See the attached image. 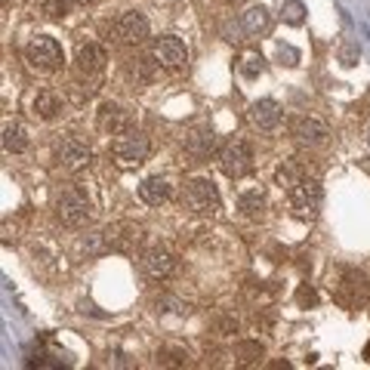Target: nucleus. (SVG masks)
I'll return each mask as SVG.
<instances>
[{
  "instance_id": "f257e3e1",
  "label": "nucleus",
  "mask_w": 370,
  "mask_h": 370,
  "mask_svg": "<svg viewBox=\"0 0 370 370\" xmlns=\"http://www.w3.org/2000/svg\"><path fill=\"white\" fill-rule=\"evenodd\" d=\"M179 201H182L185 210H191V213H198V216H213V213H220V207H222L220 191H216V185L210 179L185 182Z\"/></svg>"
},
{
  "instance_id": "f03ea898",
  "label": "nucleus",
  "mask_w": 370,
  "mask_h": 370,
  "mask_svg": "<svg viewBox=\"0 0 370 370\" xmlns=\"http://www.w3.org/2000/svg\"><path fill=\"white\" fill-rule=\"evenodd\" d=\"M25 62L40 74H53V71L62 68L65 53L53 37H31L28 47H25Z\"/></svg>"
},
{
  "instance_id": "7ed1b4c3",
  "label": "nucleus",
  "mask_w": 370,
  "mask_h": 370,
  "mask_svg": "<svg viewBox=\"0 0 370 370\" xmlns=\"http://www.w3.org/2000/svg\"><path fill=\"white\" fill-rule=\"evenodd\" d=\"M56 216L62 225H68V229H80V225L90 222V201L83 198V191L78 189H62L56 195Z\"/></svg>"
},
{
  "instance_id": "20e7f679",
  "label": "nucleus",
  "mask_w": 370,
  "mask_h": 370,
  "mask_svg": "<svg viewBox=\"0 0 370 370\" xmlns=\"http://www.w3.org/2000/svg\"><path fill=\"white\" fill-rule=\"evenodd\" d=\"M112 155H114L117 164L136 167V164H142V161H145V157L151 155V142H148L145 133H139L136 127H133V130H127V133H121V136H114Z\"/></svg>"
},
{
  "instance_id": "39448f33",
  "label": "nucleus",
  "mask_w": 370,
  "mask_h": 370,
  "mask_svg": "<svg viewBox=\"0 0 370 370\" xmlns=\"http://www.w3.org/2000/svg\"><path fill=\"white\" fill-rule=\"evenodd\" d=\"M220 167L229 179H241L253 170V151L244 139H232L220 148Z\"/></svg>"
},
{
  "instance_id": "423d86ee",
  "label": "nucleus",
  "mask_w": 370,
  "mask_h": 370,
  "mask_svg": "<svg viewBox=\"0 0 370 370\" xmlns=\"http://www.w3.org/2000/svg\"><path fill=\"white\" fill-rule=\"evenodd\" d=\"M321 182L318 179H309V176H302V179L290 189V204L293 210H297V216H302V220H312V216L321 210Z\"/></svg>"
},
{
  "instance_id": "0eeeda50",
  "label": "nucleus",
  "mask_w": 370,
  "mask_h": 370,
  "mask_svg": "<svg viewBox=\"0 0 370 370\" xmlns=\"http://www.w3.org/2000/svg\"><path fill=\"white\" fill-rule=\"evenodd\" d=\"M148 31H151V28H148V19H145V16L136 13V10H130V13L117 16L112 35H114V40H121V44L139 47V44H145V40H148Z\"/></svg>"
},
{
  "instance_id": "6e6552de",
  "label": "nucleus",
  "mask_w": 370,
  "mask_h": 370,
  "mask_svg": "<svg viewBox=\"0 0 370 370\" xmlns=\"http://www.w3.org/2000/svg\"><path fill=\"white\" fill-rule=\"evenodd\" d=\"M102 241L108 250H117V253H133V250L142 244V229L136 222H112L102 232Z\"/></svg>"
},
{
  "instance_id": "1a4fd4ad",
  "label": "nucleus",
  "mask_w": 370,
  "mask_h": 370,
  "mask_svg": "<svg viewBox=\"0 0 370 370\" xmlns=\"http://www.w3.org/2000/svg\"><path fill=\"white\" fill-rule=\"evenodd\" d=\"M139 263H142V272L155 278V281H167L176 272V256L167 247H148Z\"/></svg>"
},
{
  "instance_id": "9d476101",
  "label": "nucleus",
  "mask_w": 370,
  "mask_h": 370,
  "mask_svg": "<svg viewBox=\"0 0 370 370\" xmlns=\"http://www.w3.org/2000/svg\"><path fill=\"white\" fill-rule=\"evenodd\" d=\"M99 130L112 133V136H121V133L133 130V114L117 102H102L99 105Z\"/></svg>"
},
{
  "instance_id": "9b49d317",
  "label": "nucleus",
  "mask_w": 370,
  "mask_h": 370,
  "mask_svg": "<svg viewBox=\"0 0 370 370\" xmlns=\"http://www.w3.org/2000/svg\"><path fill=\"white\" fill-rule=\"evenodd\" d=\"M151 56H155L164 68H182L185 59H189V49H185V44L179 37H157Z\"/></svg>"
},
{
  "instance_id": "f8f14e48",
  "label": "nucleus",
  "mask_w": 370,
  "mask_h": 370,
  "mask_svg": "<svg viewBox=\"0 0 370 370\" xmlns=\"http://www.w3.org/2000/svg\"><path fill=\"white\" fill-rule=\"evenodd\" d=\"M56 157H59V164L65 167V170H80V167H87L92 161V151L83 145V142L78 139H62L56 145Z\"/></svg>"
},
{
  "instance_id": "ddd939ff",
  "label": "nucleus",
  "mask_w": 370,
  "mask_h": 370,
  "mask_svg": "<svg viewBox=\"0 0 370 370\" xmlns=\"http://www.w3.org/2000/svg\"><path fill=\"white\" fill-rule=\"evenodd\" d=\"M105 62H108V56H105L102 47L99 44H83L78 49V59H74V68H78L80 78H96V74H102Z\"/></svg>"
},
{
  "instance_id": "4468645a",
  "label": "nucleus",
  "mask_w": 370,
  "mask_h": 370,
  "mask_svg": "<svg viewBox=\"0 0 370 370\" xmlns=\"http://www.w3.org/2000/svg\"><path fill=\"white\" fill-rule=\"evenodd\" d=\"M185 151H189L191 157H198V161H204L210 157L213 151H220V136H216L213 127H198L189 133V139H185Z\"/></svg>"
},
{
  "instance_id": "2eb2a0df",
  "label": "nucleus",
  "mask_w": 370,
  "mask_h": 370,
  "mask_svg": "<svg viewBox=\"0 0 370 370\" xmlns=\"http://www.w3.org/2000/svg\"><path fill=\"white\" fill-rule=\"evenodd\" d=\"M250 124L263 133L275 130L278 124H281V105H278L275 99H256V102L250 105Z\"/></svg>"
},
{
  "instance_id": "dca6fc26",
  "label": "nucleus",
  "mask_w": 370,
  "mask_h": 370,
  "mask_svg": "<svg viewBox=\"0 0 370 370\" xmlns=\"http://www.w3.org/2000/svg\"><path fill=\"white\" fill-rule=\"evenodd\" d=\"M293 136H297L299 145L312 148V145H324L330 133H327V127L318 121V117H299V121L293 124Z\"/></svg>"
},
{
  "instance_id": "f3484780",
  "label": "nucleus",
  "mask_w": 370,
  "mask_h": 370,
  "mask_svg": "<svg viewBox=\"0 0 370 370\" xmlns=\"http://www.w3.org/2000/svg\"><path fill=\"white\" fill-rule=\"evenodd\" d=\"M157 71H161V62H157L155 56H136L133 62L127 65V78L133 80V83H151L157 78Z\"/></svg>"
},
{
  "instance_id": "a211bd4d",
  "label": "nucleus",
  "mask_w": 370,
  "mask_h": 370,
  "mask_svg": "<svg viewBox=\"0 0 370 370\" xmlns=\"http://www.w3.org/2000/svg\"><path fill=\"white\" fill-rule=\"evenodd\" d=\"M170 185H167L161 176H151V179H145L139 185V198H142V204H148V207H161L170 201Z\"/></svg>"
},
{
  "instance_id": "6ab92c4d",
  "label": "nucleus",
  "mask_w": 370,
  "mask_h": 370,
  "mask_svg": "<svg viewBox=\"0 0 370 370\" xmlns=\"http://www.w3.org/2000/svg\"><path fill=\"white\" fill-rule=\"evenodd\" d=\"M241 28H244V35H250V37L263 35V31L268 28V10L263 4L247 6V10L241 13Z\"/></svg>"
},
{
  "instance_id": "aec40b11",
  "label": "nucleus",
  "mask_w": 370,
  "mask_h": 370,
  "mask_svg": "<svg viewBox=\"0 0 370 370\" xmlns=\"http://www.w3.org/2000/svg\"><path fill=\"white\" fill-rule=\"evenodd\" d=\"M234 358H238V364H259L265 358V346L256 340H244L234 346Z\"/></svg>"
},
{
  "instance_id": "412c9836",
  "label": "nucleus",
  "mask_w": 370,
  "mask_h": 370,
  "mask_svg": "<svg viewBox=\"0 0 370 370\" xmlns=\"http://www.w3.org/2000/svg\"><path fill=\"white\" fill-rule=\"evenodd\" d=\"M59 112H62V99L53 96V92H40L35 99V114L44 117V121H53Z\"/></svg>"
},
{
  "instance_id": "4be33fe9",
  "label": "nucleus",
  "mask_w": 370,
  "mask_h": 370,
  "mask_svg": "<svg viewBox=\"0 0 370 370\" xmlns=\"http://www.w3.org/2000/svg\"><path fill=\"white\" fill-rule=\"evenodd\" d=\"M263 207H265V195H263L259 189H253V191H244V195L238 198V210H241V213H247V216L263 213Z\"/></svg>"
},
{
  "instance_id": "5701e85b",
  "label": "nucleus",
  "mask_w": 370,
  "mask_h": 370,
  "mask_svg": "<svg viewBox=\"0 0 370 370\" xmlns=\"http://www.w3.org/2000/svg\"><path fill=\"white\" fill-rule=\"evenodd\" d=\"M4 148L10 155H22L28 148V136H25L22 127H4Z\"/></svg>"
},
{
  "instance_id": "b1692460",
  "label": "nucleus",
  "mask_w": 370,
  "mask_h": 370,
  "mask_svg": "<svg viewBox=\"0 0 370 370\" xmlns=\"http://www.w3.org/2000/svg\"><path fill=\"white\" fill-rule=\"evenodd\" d=\"M238 68H241L244 78H259V74L265 71V59L259 53H244L241 62H238Z\"/></svg>"
},
{
  "instance_id": "393cba45",
  "label": "nucleus",
  "mask_w": 370,
  "mask_h": 370,
  "mask_svg": "<svg viewBox=\"0 0 370 370\" xmlns=\"http://www.w3.org/2000/svg\"><path fill=\"white\" fill-rule=\"evenodd\" d=\"M281 19L287 25H302L306 22V6L299 0H284L281 4Z\"/></svg>"
},
{
  "instance_id": "a878e982",
  "label": "nucleus",
  "mask_w": 370,
  "mask_h": 370,
  "mask_svg": "<svg viewBox=\"0 0 370 370\" xmlns=\"http://www.w3.org/2000/svg\"><path fill=\"white\" fill-rule=\"evenodd\" d=\"M299 179H302V176H299V170H297V164H284L281 170H278V185H284L287 191H290Z\"/></svg>"
},
{
  "instance_id": "bb28decb",
  "label": "nucleus",
  "mask_w": 370,
  "mask_h": 370,
  "mask_svg": "<svg viewBox=\"0 0 370 370\" xmlns=\"http://www.w3.org/2000/svg\"><path fill=\"white\" fill-rule=\"evenodd\" d=\"M157 361H161V364H173V367H182V364H189V355H185L182 349H164L161 355H157Z\"/></svg>"
},
{
  "instance_id": "cd10ccee",
  "label": "nucleus",
  "mask_w": 370,
  "mask_h": 370,
  "mask_svg": "<svg viewBox=\"0 0 370 370\" xmlns=\"http://www.w3.org/2000/svg\"><path fill=\"white\" fill-rule=\"evenodd\" d=\"M44 10H47V16L59 19V16H65V0H44Z\"/></svg>"
},
{
  "instance_id": "c85d7f7f",
  "label": "nucleus",
  "mask_w": 370,
  "mask_h": 370,
  "mask_svg": "<svg viewBox=\"0 0 370 370\" xmlns=\"http://www.w3.org/2000/svg\"><path fill=\"white\" fill-rule=\"evenodd\" d=\"M278 56L287 59V65H297V62H299V53H297L293 47H278Z\"/></svg>"
},
{
  "instance_id": "c756f323",
  "label": "nucleus",
  "mask_w": 370,
  "mask_h": 370,
  "mask_svg": "<svg viewBox=\"0 0 370 370\" xmlns=\"http://www.w3.org/2000/svg\"><path fill=\"white\" fill-rule=\"evenodd\" d=\"M299 302H315V293L309 287H299Z\"/></svg>"
},
{
  "instance_id": "7c9ffc66",
  "label": "nucleus",
  "mask_w": 370,
  "mask_h": 370,
  "mask_svg": "<svg viewBox=\"0 0 370 370\" xmlns=\"http://www.w3.org/2000/svg\"><path fill=\"white\" fill-rule=\"evenodd\" d=\"M342 65H355V53L352 49H342Z\"/></svg>"
},
{
  "instance_id": "2f4dec72",
  "label": "nucleus",
  "mask_w": 370,
  "mask_h": 370,
  "mask_svg": "<svg viewBox=\"0 0 370 370\" xmlns=\"http://www.w3.org/2000/svg\"><path fill=\"white\" fill-rule=\"evenodd\" d=\"M71 4H78V6H87V4H92V0H71Z\"/></svg>"
},
{
  "instance_id": "473e14b6",
  "label": "nucleus",
  "mask_w": 370,
  "mask_h": 370,
  "mask_svg": "<svg viewBox=\"0 0 370 370\" xmlns=\"http://www.w3.org/2000/svg\"><path fill=\"white\" fill-rule=\"evenodd\" d=\"M364 358L370 361V342H367V346H364Z\"/></svg>"
},
{
  "instance_id": "72a5a7b5",
  "label": "nucleus",
  "mask_w": 370,
  "mask_h": 370,
  "mask_svg": "<svg viewBox=\"0 0 370 370\" xmlns=\"http://www.w3.org/2000/svg\"><path fill=\"white\" fill-rule=\"evenodd\" d=\"M367 136H370V127H367Z\"/></svg>"
},
{
  "instance_id": "f704fd0d",
  "label": "nucleus",
  "mask_w": 370,
  "mask_h": 370,
  "mask_svg": "<svg viewBox=\"0 0 370 370\" xmlns=\"http://www.w3.org/2000/svg\"><path fill=\"white\" fill-rule=\"evenodd\" d=\"M4 4H10V0H4Z\"/></svg>"
}]
</instances>
